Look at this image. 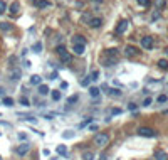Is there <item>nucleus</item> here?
Masks as SVG:
<instances>
[{"mask_svg": "<svg viewBox=\"0 0 168 160\" xmlns=\"http://www.w3.org/2000/svg\"><path fill=\"white\" fill-rule=\"evenodd\" d=\"M72 51L76 52L77 56L84 54V51H86V46H81V44H76V46H72Z\"/></svg>", "mask_w": 168, "mask_h": 160, "instance_id": "nucleus-12", "label": "nucleus"}, {"mask_svg": "<svg viewBox=\"0 0 168 160\" xmlns=\"http://www.w3.org/2000/svg\"><path fill=\"white\" fill-rule=\"evenodd\" d=\"M52 99H54V101H59V99H61V91H52Z\"/></svg>", "mask_w": 168, "mask_h": 160, "instance_id": "nucleus-23", "label": "nucleus"}, {"mask_svg": "<svg viewBox=\"0 0 168 160\" xmlns=\"http://www.w3.org/2000/svg\"><path fill=\"white\" fill-rule=\"evenodd\" d=\"M18 138H22V140H25L27 137H25V133H18Z\"/></svg>", "mask_w": 168, "mask_h": 160, "instance_id": "nucleus-39", "label": "nucleus"}, {"mask_svg": "<svg viewBox=\"0 0 168 160\" xmlns=\"http://www.w3.org/2000/svg\"><path fill=\"white\" fill-rule=\"evenodd\" d=\"M29 150H30V145H29V143H22V145H18L17 148H15V153L22 157V155H25Z\"/></svg>", "mask_w": 168, "mask_h": 160, "instance_id": "nucleus-8", "label": "nucleus"}, {"mask_svg": "<svg viewBox=\"0 0 168 160\" xmlns=\"http://www.w3.org/2000/svg\"><path fill=\"white\" fill-rule=\"evenodd\" d=\"M49 93V88L45 86V84H39V95H42V96H45Z\"/></svg>", "mask_w": 168, "mask_h": 160, "instance_id": "nucleus-17", "label": "nucleus"}, {"mask_svg": "<svg viewBox=\"0 0 168 160\" xmlns=\"http://www.w3.org/2000/svg\"><path fill=\"white\" fill-rule=\"evenodd\" d=\"M89 81H91V79H89V78H86V79H82V81H81V84H82V86H88V84H89Z\"/></svg>", "mask_w": 168, "mask_h": 160, "instance_id": "nucleus-36", "label": "nucleus"}, {"mask_svg": "<svg viewBox=\"0 0 168 160\" xmlns=\"http://www.w3.org/2000/svg\"><path fill=\"white\" fill-rule=\"evenodd\" d=\"M91 120H92V118H88V120H86V121H82V123H81L79 127H81V128H82V127H86V125H88V123H89V121H91Z\"/></svg>", "mask_w": 168, "mask_h": 160, "instance_id": "nucleus-37", "label": "nucleus"}, {"mask_svg": "<svg viewBox=\"0 0 168 160\" xmlns=\"http://www.w3.org/2000/svg\"><path fill=\"white\" fill-rule=\"evenodd\" d=\"M37 5H39L40 9H45V7H51V4H49L47 0H39L37 2Z\"/></svg>", "mask_w": 168, "mask_h": 160, "instance_id": "nucleus-21", "label": "nucleus"}, {"mask_svg": "<svg viewBox=\"0 0 168 160\" xmlns=\"http://www.w3.org/2000/svg\"><path fill=\"white\" fill-rule=\"evenodd\" d=\"M82 160H94V153L89 152V150H88V152H84L82 153Z\"/></svg>", "mask_w": 168, "mask_h": 160, "instance_id": "nucleus-19", "label": "nucleus"}, {"mask_svg": "<svg viewBox=\"0 0 168 160\" xmlns=\"http://www.w3.org/2000/svg\"><path fill=\"white\" fill-rule=\"evenodd\" d=\"M55 152H57L59 155H62V157H66V155H67V148H66V145H59L57 148H55Z\"/></svg>", "mask_w": 168, "mask_h": 160, "instance_id": "nucleus-14", "label": "nucleus"}, {"mask_svg": "<svg viewBox=\"0 0 168 160\" xmlns=\"http://www.w3.org/2000/svg\"><path fill=\"white\" fill-rule=\"evenodd\" d=\"M4 105L5 106H14V99L8 98V96H5V98H4Z\"/></svg>", "mask_w": 168, "mask_h": 160, "instance_id": "nucleus-25", "label": "nucleus"}, {"mask_svg": "<svg viewBox=\"0 0 168 160\" xmlns=\"http://www.w3.org/2000/svg\"><path fill=\"white\" fill-rule=\"evenodd\" d=\"M165 52H166V56H168V47H166V51H165Z\"/></svg>", "mask_w": 168, "mask_h": 160, "instance_id": "nucleus-40", "label": "nucleus"}, {"mask_svg": "<svg viewBox=\"0 0 168 160\" xmlns=\"http://www.w3.org/2000/svg\"><path fill=\"white\" fill-rule=\"evenodd\" d=\"M18 9H20V4H18V2H14V4L10 5V14L15 15V14L18 12Z\"/></svg>", "mask_w": 168, "mask_h": 160, "instance_id": "nucleus-16", "label": "nucleus"}, {"mask_svg": "<svg viewBox=\"0 0 168 160\" xmlns=\"http://www.w3.org/2000/svg\"><path fill=\"white\" fill-rule=\"evenodd\" d=\"M89 95L94 98V96H99V88H96V86H92V88H89Z\"/></svg>", "mask_w": 168, "mask_h": 160, "instance_id": "nucleus-20", "label": "nucleus"}, {"mask_svg": "<svg viewBox=\"0 0 168 160\" xmlns=\"http://www.w3.org/2000/svg\"><path fill=\"white\" fill-rule=\"evenodd\" d=\"M136 2H138V4L141 5V7H148V5H150V2H151V0H136Z\"/></svg>", "mask_w": 168, "mask_h": 160, "instance_id": "nucleus-29", "label": "nucleus"}, {"mask_svg": "<svg viewBox=\"0 0 168 160\" xmlns=\"http://www.w3.org/2000/svg\"><path fill=\"white\" fill-rule=\"evenodd\" d=\"M88 26L91 27V29H99V27L102 26V19L101 17H91L88 22Z\"/></svg>", "mask_w": 168, "mask_h": 160, "instance_id": "nucleus-6", "label": "nucleus"}, {"mask_svg": "<svg viewBox=\"0 0 168 160\" xmlns=\"http://www.w3.org/2000/svg\"><path fill=\"white\" fill-rule=\"evenodd\" d=\"M76 44H81V46H86V39H84L82 36H79V34H76V36L72 37V46H76Z\"/></svg>", "mask_w": 168, "mask_h": 160, "instance_id": "nucleus-10", "label": "nucleus"}, {"mask_svg": "<svg viewBox=\"0 0 168 160\" xmlns=\"http://www.w3.org/2000/svg\"><path fill=\"white\" fill-rule=\"evenodd\" d=\"M5 10H7V4H5L4 0H0V15L4 14Z\"/></svg>", "mask_w": 168, "mask_h": 160, "instance_id": "nucleus-28", "label": "nucleus"}, {"mask_svg": "<svg viewBox=\"0 0 168 160\" xmlns=\"http://www.w3.org/2000/svg\"><path fill=\"white\" fill-rule=\"evenodd\" d=\"M155 158L156 160H166L168 157H166V153H165L163 150H156V152H155Z\"/></svg>", "mask_w": 168, "mask_h": 160, "instance_id": "nucleus-13", "label": "nucleus"}, {"mask_svg": "<svg viewBox=\"0 0 168 160\" xmlns=\"http://www.w3.org/2000/svg\"><path fill=\"white\" fill-rule=\"evenodd\" d=\"M138 135H139V137H146V138H155V137H156L158 133L153 130V128L141 127V128H138Z\"/></svg>", "mask_w": 168, "mask_h": 160, "instance_id": "nucleus-4", "label": "nucleus"}, {"mask_svg": "<svg viewBox=\"0 0 168 160\" xmlns=\"http://www.w3.org/2000/svg\"><path fill=\"white\" fill-rule=\"evenodd\" d=\"M155 4H156V7H158V10H161V9L166 5V2L165 0H155Z\"/></svg>", "mask_w": 168, "mask_h": 160, "instance_id": "nucleus-24", "label": "nucleus"}, {"mask_svg": "<svg viewBox=\"0 0 168 160\" xmlns=\"http://www.w3.org/2000/svg\"><path fill=\"white\" fill-rule=\"evenodd\" d=\"M0 29L2 30H12V26L8 22H2V24H0Z\"/></svg>", "mask_w": 168, "mask_h": 160, "instance_id": "nucleus-22", "label": "nucleus"}, {"mask_svg": "<svg viewBox=\"0 0 168 160\" xmlns=\"http://www.w3.org/2000/svg\"><path fill=\"white\" fill-rule=\"evenodd\" d=\"M166 101H168L166 95H160V96H158V103H166Z\"/></svg>", "mask_w": 168, "mask_h": 160, "instance_id": "nucleus-32", "label": "nucleus"}, {"mask_svg": "<svg viewBox=\"0 0 168 160\" xmlns=\"http://www.w3.org/2000/svg\"><path fill=\"white\" fill-rule=\"evenodd\" d=\"M151 19H153V20H156V19H160V12H155V14H153V17H151Z\"/></svg>", "mask_w": 168, "mask_h": 160, "instance_id": "nucleus-38", "label": "nucleus"}, {"mask_svg": "<svg viewBox=\"0 0 168 160\" xmlns=\"http://www.w3.org/2000/svg\"><path fill=\"white\" fill-rule=\"evenodd\" d=\"M155 46V40H153V37H150V36H145V37H141V47L143 49H151Z\"/></svg>", "mask_w": 168, "mask_h": 160, "instance_id": "nucleus-5", "label": "nucleus"}, {"mask_svg": "<svg viewBox=\"0 0 168 160\" xmlns=\"http://www.w3.org/2000/svg\"><path fill=\"white\" fill-rule=\"evenodd\" d=\"M40 81H42V78H40L39 74H34V76L30 78V84H40Z\"/></svg>", "mask_w": 168, "mask_h": 160, "instance_id": "nucleus-18", "label": "nucleus"}, {"mask_svg": "<svg viewBox=\"0 0 168 160\" xmlns=\"http://www.w3.org/2000/svg\"><path fill=\"white\" fill-rule=\"evenodd\" d=\"M34 52H40V49H42V42H37V44H34Z\"/></svg>", "mask_w": 168, "mask_h": 160, "instance_id": "nucleus-30", "label": "nucleus"}, {"mask_svg": "<svg viewBox=\"0 0 168 160\" xmlns=\"http://www.w3.org/2000/svg\"><path fill=\"white\" fill-rule=\"evenodd\" d=\"M74 137V131H66V133H62V138H72Z\"/></svg>", "mask_w": 168, "mask_h": 160, "instance_id": "nucleus-33", "label": "nucleus"}, {"mask_svg": "<svg viewBox=\"0 0 168 160\" xmlns=\"http://www.w3.org/2000/svg\"><path fill=\"white\" fill-rule=\"evenodd\" d=\"M98 78H99V71H92V73L89 74V79L91 81H96Z\"/></svg>", "mask_w": 168, "mask_h": 160, "instance_id": "nucleus-26", "label": "nucleus"}, {"mask_svg": "<svg viewBox=\"0 0 168 160\" xmlns=\"http://www.w3.org/2000/svg\"><path fill=\"white\" fill-rule=\"evenodd\" d=\"M12 79H20V69L12 71Z\"/></svg>", "mask_w": 168, "mask_h": 160, "instance_id": "nucleus-27", "label": "nucleus"}, {"mask_svg": "<svg viewBox=\"0 0 168 160\" xmlns=\"http://www.w3.org/2000/svg\"><path fill=\"white\" fill-rule=\"evenodd\" d=\"M77 99H79V96H77V95L71 96V98L67 99V105H72V103H76V101H77Z\"/></svg>", "mask_w": 168, "mask_h": 160, "instance_id": "nucleus-31", "label": "nucleus"}, {"mask_svg": "<svg viewBox=\"0 0 168 160\" xmlns=\"http://www.w3.org/2000/svg\"><path fill=\"white\" fill-rule=\"evenodd\" d=\"M138 52L139 51L135 47V46H126V47H124V56H126V57H135Z\"/></svg>", "mask_w": 168, "mask_h": 160, "instance_id": "nucleus-7", "label": "nucleus"}, {"mask_svg": "<svg viewBox=\"0 0 168 160\" xmlns=\"http://www.w3.org/2000/svg\"><path fill=\"white\" fill-rule=\"evenodd\" d=\"M118 59V49H108L104 54H102L101 61L104 62V66H114Z\"/></svg>", "mask_w": 168, "mask_h": 160, "instance_id": "nucleus-1", "label": "nucleus"}, {"mask_svg": "<svg viewBox=\"0 0 168 160\" xmlns=\"http://www.w3.org/2000/svg\"><path fill=\"white\" fill-rule=\"evenodd\" d=\"M20 103H22L24 106H29V105H30V103H29V99H27V98H20Z\"/></svg>", "mask_w": 168, "mask_h": 160, "instance_id": "nucleus-34", "label": "nucleus"}, {"mask_svg": "<svg viewBox=\"0 0 168 160\" xmlns=\"http://www.w3.org/2000/svg\"><path fill=\"white\" fill-rule=\"evenodd\" d=\"M108 95L109 96H114V98H119L121 95H123V93H121L119 89H116V88H108V91H106Z\"/></svg>", "mask_w": 168, "mask_h": 160, "instance_id": "nucleus-11", "label": "nucleus"}, {"mask_svg": "<svg viewBox=\"0 0 168 160\" xmlns=\"http://www.w3.org/2000/svg\"><path fill=\"white\" fill-rule=\"evenodd\" d=\"M158 68L163 69V71H168V61L166 59H160V61H158Z\"/></svg>", "mask_w": 168, "mask_h": 160, "instance_id": "nucleus-15", "label": "nucleus"}, {"mask_svg": "<svg viewBox=\"0 0 168 160\" xmlns=\"http://www.w3.org/2000/svg\"><path fill=\"white\" fill-rule=\"evenodd\" d=\"M55 51H57V56L61 57V61L64 62V64H69L72 57H71L69 51H67V49L64 47V46H57V49H55Z\"/></svg>", "mask_w": 168, "mask_h": 160, "instance_id": "nucleus-2", "label": "nucleus"}, {"mask_svg": "<svg viewBox=\"0 0 168 160\" xmlns=\"http://www.w3.org/2000/svg\"><path fill=\"white\" fill-rule=\"evenodd\" d=\"M94 143L98 147H101V148H102V147H106L108 143H109V135H108V133H98L94 137Z\"/></svg>", "mask_w": 168, "mask_h": 160, "instance_id": "nucleus-3", "label": "nucleus"}, {"mask_svg": "<svg viewBox=\"0 0 168 160\" xmlns=\"http://www.w3.org/2000/svg\"><path fill=\"white\" fill-rule=\"evenodd\" d=\"M126 29H128V20H119L116 26V34H123Z\"/></svg>", "mask_w": 168, "mask_h": 160, "instance_id": "nucleus-9", "label": "nucleus"}, {"mask_svg": "<svg viewBox=\"0 0 168 160\" xmlns=\"http://www.w3.org/2000/svg\"><path fill=\"white\" fill-rule=\"evenodd\" d=\"M0 160H2V157H0Z\"/></svg>", "mask_w": 168, "mask_h": 160, "instance_id": "nucleus-41", "label": "nucleus"}, {"mask_svg": "<svg viewBox=\"0 0 168 160\" xmlns=\"http://www.w3.org/2000/svg\"><path fill=\"white\" fill-rule=\"evenodd\" d=\"M151 105V98H146L145 101H143V106H150Z\"/></svg>", "mask_w": 168, "mask_h": 160, "instance_id": "nucleus-35", "label": "nucleus"}]
</instances>
